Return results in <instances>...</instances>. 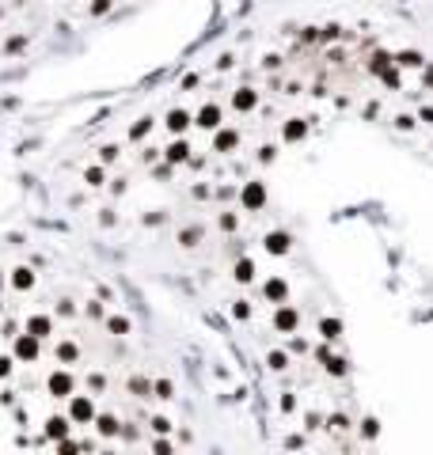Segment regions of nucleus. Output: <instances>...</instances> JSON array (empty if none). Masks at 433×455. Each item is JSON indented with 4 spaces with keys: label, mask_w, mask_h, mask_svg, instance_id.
<instances>
[{
    "label": "nucleus",
    "mask_w": 433,
    "mask_h": 455,
    "mask_svg": "<svg viewBox=\"0 0 433 455\" xmlns=\"http://www.w3.org/2000/svg\"><path fill=\"white\" fill-rule=\"evenodd\" d=\"M167 125H171V129H182V125H186V114H182V110H175V114L167 118Z\"/></svg>",
    "instance_id": "obj_5"
},
{
    "label": "nucleus",
    "mask_w": 433,
    "mask_h": 455,
    "mask_svg": "<svg viewBox=\"0 0 433 455\" xmlns=\"http://www.w3.org/2000/svg\"><path fill=\"white\" fill-rule=\"evenodd\" d=\"M198 118H201V125L209 129V125H217V118H220V114H217V106H205V110H201Z\"/></svg>",
    "instance_id": "obj_4"
},
{
    "label": "nucleus",
    "mask_w": 433,
    "mask_h": 455,
    "mask_svg": "<svg viewBox=\"0 0 433 455\" xmlns=\"http://www.w3.org/2000/svg\"><path fill=\"white\" fill-rule=\"evenodd\" d=\"M91 413H95V410H91L88 399H76V402H72V418H76V421H91Z\"/></svg>",
    "instance_id": "obj_2"
},
{
    "label": "nucleus",
    "mask_w": 433,
    "mask_h": 455,
    "mask_svg": "<svg viewBox=\"0 0 433 455\" xmlns=\"http://www.w3.org/2000/svg\"><path fill=\"white\" fill-rule=\"evenodd\" d=\"M50 437H65V421H50Z\"/></svg>",
    "instance_id": "obj_8"
},
{
    "label": "nucleus",
    "mask_w": 433,
    "mask_h": 455,
    "mask_svg": "<svg viewBox=\"0 0 433 455\" xmlns=\"http://www.w3.org/2000/svg\"><path fill=\"white\" fill-rule=\"evenodd\" d=\"M15 285L27 288V285H31V273H27V269H15Z\"/></svg>",
    "instance_id": "obj_6"
},
{
    "label": "nucleus",
    "mask_w": 433,
    "mask_h": 455,
    "mask_svg": "<svg viewBox=\"0 0 433 455\" xmlns=\"http://www.w3.org/2000/svg\"><path fill=\"white\" fill-rule=\"evenodd\" d=\"M31 330H34L38 338H42L46 330H50V323H46V319H34V323H31Z\"/></svg>",
    "instance_id": "obj_7"
},
{
    "label": "nucleus",
    "mask_w": 433,
    "mask_h": 455,
    "mask_svg": "<svg viewBox=\"0 0 433 455\" xmlns=\"http://www.w3.org/2000/svg\"><path fill=\"white\" fill-rule=\"evenodd\" d=\"M50 387H53V394H57V391H61V394H69L72 380H69V375H53V380H50Z\"/></svg>",
    "instance_id": "obj_3"
},
{
    "label": "nucleus",
    "mask_w": 433,
    "mask_h": 455,
    "mask_svg": "<svg viewBox=\"0 0 433 455\" xmlns=\"http://www.w3.org/2000/svg\"><path fill=\"white\" fill-rule=\"evenodd\" d=\"M38 334H31V338H19V345H15V353L19 357H27V361H31V357L38 353V342H34Z\"/></svg>",
    "instance_id": "obj_1"
}]
</instances>
